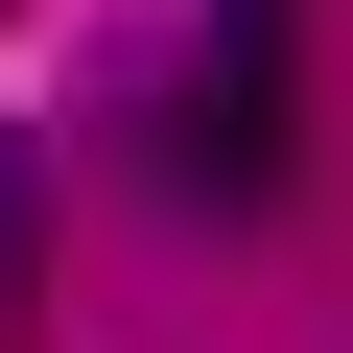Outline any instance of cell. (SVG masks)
<instances>
[{
    "label": "cell",
    "instance_id": "1",
    "mask_svg": "<svg viewBox=\"0 0 353 353\" xmlns=\"http://www.w3.org/2000/svg\"><path fill=\"white\" fill-rule=\"evenodd\" d=\"M283 165H306V118H283V48H212L189 94H165V189H189V212H283Z\"/></svg>",
    "mask_w": 353,
    "mask_h": 353
},
{
    "label": "cell",
    "instance_id": "2",
    "mask_svg": "<svg viewBox=\"0 0 353 353\" xmlns=\"http://www.w3.org/2000/svg\"><path fill=\"white\" fill-rule=\"evenodd\" d=\"M212 48H283V0H212Z\"/></svg>",
    "mask_w": 353,
    "mask_h": 353
}]
</instances>
